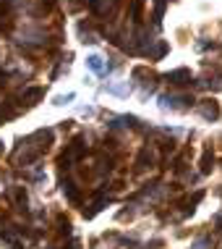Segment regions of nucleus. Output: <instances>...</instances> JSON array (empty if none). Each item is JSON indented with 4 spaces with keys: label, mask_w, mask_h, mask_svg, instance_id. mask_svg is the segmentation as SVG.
<instances>
[{
    "label": "nucleus",
    "mask_w": 222,
    "mask_h": 249,
    "mask_svg": "<svg viewBox=\"0 0 222 249\" xmlns=\"http://www.w3.org/2000/svg\"><path fill=\"white\" fill-rule=\"evenodd\" d=\"M167 82H173V84H188V82H191V71H188V69H178V71L167 73Z\"/></svg>",
    "instance_id": "nucleus-1"
},
{
    "label": "nucleus",
    "mask_w": 222,
    "mask_h": 249,
    "mask_svg": "<svg viewBox=\"0 0 222 249\" xmlns=\"http://www.w3.org/2000/svg\"><path fill=\"white\" fill-rule=\"evenodd\" d=\"M86 66H89L92 71H97V73H105V66H102V58H99V55L86 58Z\"/></svg>",
    "instance_id": "nucleus-2"
},
{
    "label": "nucleus",
    "mask_w": 222,
    "mask_h": 249,
    "mask_svg": "<svg viewBox=\"0 0 222 249\" xmlns=\"http://www.w3.org/2000/svg\"><path fill=\"white\" fill-rule=\"evenodd\" d=\"M39 97H45V89H42V87H32V89L24 92V100H39Z\"/></svg>",
    "instance_id": "nucleus-3"
},
{
    "label": "nucleus",
    "mask_w": 222,
    "mask_h": 249,
    "mask_svg": "<svg viewBox=\"0 0 222 249\" xmlns=\"http://www.w3.org/2000/svg\"><path fill=\"white\" fill-rule=\"evenodd\" d=\"M141 5H144V0H131V18L133 21H141Z\"/></svg>",
    "instance_id": "nucleus-4"
},
{
    "label": "nucleus",
    "mask_w": 222,
    "mask_h": 249,
    "mask_svg": "<svg viewBox=\"0 0 222 249\" xmlns=\"http://www.w3.org/2000/svg\"><path fill=\"white\" fill-rule=\"evenodd\" d=\"M209 163H212V155H209V150H206V152H204V160H201V171H204V173H209V171H212V165H209Z\"/></svg>",
    "instance_id": "nucleus-5"
},
{
    "label": "nucleus",
    "mask_w": 222,
    "mask_h": 249,
    "mask_svg": "<svg viewBox=\"0 0 222 249\" xmlns=\"http://www.w3.org/2000/svg\"><path fill=\"white\" fill-rule=\"evenodd\" d=\"M204 116H206V118H217V116H220L217 105H206V107H204Z\"/></svg>",
    "instance_id": "nucleus-6"
},
{
    "label": "nucleus",
    "mask_w": 222,
    "mask_h": 249,
    "mask_svg": "<svg viewBox=\"0 0 222 249\" xmlns=\"http://www.w3.org/2000/svg\"><path fill=\"white\" fill-rule=\"evenodd\" d=\"M71 100H73V95H60V97H55V105H65Z\"/></svg>",
    "instance_id": "nucleus-7"
}]
</instances>
